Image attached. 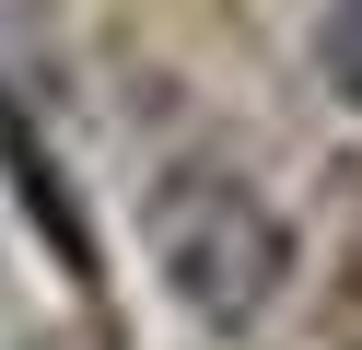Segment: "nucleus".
I'll use <instances>...</instances> for the list:
<instances>
[{
    "label": "nucleus",
    "instance_id": "obj_1",
    "mask_svg": "<svg viewBox=\"0 0 362 350\" xmlns=\"http://www.w3.org/2000/svg\"><path fill=\"white\" fill-rule=\"evenodd\" d=\"M141 257H152V280H164V303L187 327H211V339L269 327L281 292H292V269H304L292 210L269 199L234 152H175L164 175L141 187Z\"/></svg>",
    "mask_w": 362,
    "mask_h": 350
},
{
    "label": "nucleus",
    "instance_id": "obj_2",
    "mask_svg": "<svg viewBox=\"0 0 362 350\" xmlns=\"http://www.w3.org/2000/svg\"><path fill=\"white\" fill-rule=\"evenodd\" d=\"M315 59H327V82L362 105V0H327V23H315Z\"/></svg>",
    "mask_w": 362,
    "mask_h": 350
},
{
    "label": "nucleus",
    "instance_id": "obj_3",
    "mask_svg": "<svg viewBox=\"0 0 362 350\" xmlns=\"http://www.w3.org/2000/svg\"><path fill=\"white\" fill-rule=\"evenodd\" d=\"M35 350H71V339H35Z\"/></svg>",
    "mask_w": 362,
    "mask_h": 350
}]
</instances>
